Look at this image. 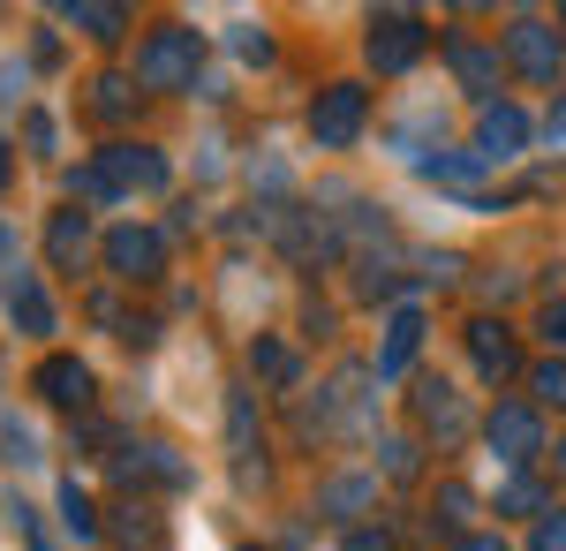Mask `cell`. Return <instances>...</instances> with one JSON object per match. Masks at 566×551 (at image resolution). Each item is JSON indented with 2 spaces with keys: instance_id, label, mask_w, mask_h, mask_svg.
Instances as JSON below:
<instances>
[{
  "instance_id": "cell-1",
  "label": "cell",
  "mask_w": 566,
  "mask_h": 551,
  "mask_svg": "<svg viewBox=\"0 0 566 551\" xmlns=\"http://www.w3.org/2000/svg\"><path fill=\"white\" fill-rule=\"evenodd\" d=\"M197 61H205V39L181 31V23H167V31H151L144 53H136V84L144 91H189L197 84Z\"/></svg>"
},
{
  "instance_id": "cell-2",
  "label": "cell",
  "mask_w": 566,
  "mask_h": 551,
  "mask_svg": "<svg viewBox=\"0 0 566 551\" xmlns=\"http://www.w3.org/2000/svg\"><path fill=\"white\" fill-rule=\"evenodd\" d=\"M363 114H370V98L355 84H333V91H317V106H310V136L325 152H348L355 136H363Z\"/></svg>"
},
{
  "instance_id": "cell-3",
  "label": "cell",
  "mask_w": 566,
  "mask_h": 551,
  "mask_svg": "<svg viewBox=\"0 0 566 551\" xmlns=\"http://www.w3.org/2000/svg\"><path fill=\"white\" fill-rule=\"evenodd\" d=\"M159 235H151V227H114V235H106V264H114V272H122V280H151V272H159Z\"/></svg>"
},
{
  "instance_id": "cell-4",
  "label": "cell",
  "mask_w": 566,
  "mask_h": 551,
  "mask_svg": "<svg viewBox=\"0 0 566 551\" xmlns=\"http://www.w3.org/2000/svg\"><path fill=\"white\" fill-rule=\"evenodd\" d=\"M423 53V23L416 15H386V23H370V61L378 69H408Z\"/></svg>"
},
{
  "instance_id": "cell-5",
  "label": "cell",
  "mask_w": 566,
  "mask_h": 551,
  "mask_svg": "<svg viewBox=\"0 0 566 551\" xmlns=\"http://www.w3.org/2000/svg\"><path fill=\"white\" fill-rule=\"evenodd\" d=\"M106 174H114V189H167V159L144 152V144H114L106 152Z\"/></svg>"
},
{
  "instance_id": "cell-6",
  "label": "cell",
  "mask_w": 566,
  "mask_h": 551,
  "mask_svg": "<svg viewBox=\"0 0 566 551\" xmlns=\"http://www.w3.org/2000/svg\"><path fill=\"white\" fill-rule=\"evenodd\" d=\"M31 385H39L45 401H61V408H84V401H91V371L76 363V355H45Z\"/></svg>"
},
{
  "instance_id": "cell-7",
  "label": "cell",
  "mask_w": 566,
  "mask_h": 551,
  "mask_svg": "<svg viewBox=\"0 0 566 551\" xmlns=\"http://www.w3.org/2000/svg\"><path fill=\"white\" fill-rule=\"evenodd\" d=\"M506 53L522 61L528 76H552V69H559V31H544V23H514V31H506Z\"/></svg>"
},
{
  "instance_id": "cell-8",
  "label": "cell",
  "mask_w": 566,
  "mask_h": 551,
  "mask_svg": "<svg viewBox=\"0 0 566 551\" xmlns=\"http://www.w3.org/2000/svg\"><path fill=\"white\" fill-rule=\"evenodd\" d=\"M491 446H506V461H528L544 446V430H536L528 408H491Z\"/></svg>"
},
{
  "instance_id": "cell-9",
  "label": "cell",
  "mask_w": 566,
  "mask_h": 551,
  "mask_svg": "<svg viewBox=\"0 0 566 551\" xmlns=\"http://www.w3.org/2000/svg\"><path fill=\"white\" fill-rule=\"evenodd\" d=\"M8 318H15L23 333H53V302H45V288L31 280V272H15V288H8Z\"/></svg>"
},
{
  "instance_id": "cell-10",
  "label": "cell",
  "mask_w": 566,
  "mask_h": 551,
  "mask_svg": "<svg viewBox=\"0 0 566 551\" xmlns=\"http://www.w3.org/2000/svg\"><path fill=\"white\" fill-rule=\"evenodd\" d=\"M416 340H423V318H416V310H392V325H386V355H378V378H400V371H408Z\"/></svg>"
},
{
  "instance_id": "cell-11",
  "label": "cell",
  "mask_w": 566,
  "mask_h": 551,
  "mask_svg": "<svg viewBox=\"0 0 566 551\" xmlns=\"http://www.w3.org/2000/svg\"><path fill=\"white\" fill-rule=\"evenodd\" d=\"M45 250H53V264L61 272H76L91 257V227H84V212H53V235H45Z\"/></svg>"
},
{
  "instance_id": "cell-12",
  "label": "cell",
  "mask_w": 566,
  "mask_h": 551,
  "mask_svg": "<svg viewBox=\"0 0 566 551\" xmlns=\"http://www.w3.org/2000/svg\"><path fill=\"white\" fill-rule=\"evenodd\" d=\"M378 499V476H325L317 484V507L325 513H355V507H370Z\"/></svg>"
},
{
  "instance_id": "cell-13",
  "label": "cell",
  "mask_w": 566,
  "mask_h": 551,
  "mask_svg": "<svg viewBox=\"0 0 566 551\" xmlns=\"http://www.w3.org/2000/svg\"><path fill=\"white\" fill-rule=\"evenodd\" d=\"M114 537H122V551H167V529H159V513H151V507H122Z\"/></svg>"
},
{
  "instance_id": "cell-14",
  "label": "cell",
  "mask_w": 566,
  "mask_h": 551,
  "mask_svg": "<svg viewBox=\"0 0 566 551\" xmlns=\"http://www.w3.org/2000/svg\"><path fill=\"white\" fill-rule=\"evenodd\" d=\"M469 347H476V363L491 371V378H514V340L499 333V325H476V333H469Z\"/></svg>"
},
{
  "instance_id": "cell-15",
  "label": "cell",
  "mask_w": 566,
  "mask_h": 551,
  "mask_svg": "<svg viewBox=\"0 0 566 551\" xmlns=\"http://www.w3.org/2000/svg\"><path fill=\"white\" fill-rule=\"evenodd\" d=\"M522 136H528V122L514 106H483V152H514Z\"/></svg>"
},
{
  "instance_id": "cell-16",
  "label": "cell",
  "mask_w": 566,
  "mask_h": 551,
  "mask_svg": "<svg viewBox=\"0 0 566 551\" xmlns=\"http://www.w3.org/2000/svg\"><path fill=\"white\" fill-rule=\"evenodd\" d=\"M423 424L431 430H461V401H453V385H438V378H423Z\"/></svg>"
},
{
  "instance_id": "cell-17",
  "label": "cell",
  "mask_w": 566,
  "mask_h": 551,
  "mask_svg": "<svg viewBox=\"0 0 566 551\" xmlns=\"http://www.w3.org/2000/svg\"><path fill=\"white\" fill-rule=\"evenodd\" d=\"M453 69H461V84H491L499 76V53H483V45H453Z\"/></svg>"
},
{
  "instance_id": "cell-18",
  "label": "cell",
  "mask_w": 566,
  "mask_h": 551,
  "mask_svg": "<svg viewBox=\"0 0 566 551\" xmlns=\"http://www.w3.org/2000/svg\"><path fill=\"white\" fill-rule=\"evenodd\" d=\"M76 31H91V39H122V8H61Z\"/></svg>"
},
{
  "instance_id": "cell-19",
  "label": "cell",
  "mask_w": 566,
  "mask_h": 551,
  "mask_svg": "<svg viewBox=\"0 0 566 551\" xmlns=\"http://www.w3.org/2000/svg\"><path fill=\"white\" fill-rule=\"evenodd\" d=\"M250 363H258L264 378H295V347H280V340H258V347H250Z\"/></svg>"
},
{
  "instance_id": "cell-20",
  "label": "cell",
  "mask_w": 566,
  "mask_h": 551,
  "mask_svg": "<svg viewBox=\"0 0 566 551\" xmlns=\"http://www.w3.org/2000/svg\"><path fill=\"white\" fill-rule=\"evenodd\" d=\"M61 513H69V529H76V537H98V513H91V499L76 491V484H61Z\"/></svg>"
},
{
  "instance_id": "cell-21",
  "label": "cell",
  "mask_w": 566,
  "mask_h": 551,
  "mask_svg": "<svg viewBox=\"0 0 566 551\" xmlns=\"http://www.w3.org/2000/svg\"><path fill=\"white\" fill-rule=\"evenodd\" d=\"M0 454H8V461H39V430L31 424H0Z\"/></svg>"
},
{
  "instance_id": "cell-22",
  "label": "cell",
  "mask_w": 566,
  "mask_h": 551,
  "mask_svg": "<svg viewBox=\"0 0 566 551\" xmlns=\"http://www.w3.org/2000/svg\"><path fill=\"white\" fill-rule=\"evenodd\" d=\"M98 98H91V106H98V114H106V122H114V114H122V106H129V84H122V76H98Z\"/></svg>"
},
{
  "instance_id": "cell-23",
  "label": "cell",
  "mask_w": 566,
  "mask_h": 551,
  "mask_svg": "<svg viewBox=\"0 0 566 551\" xmlns=\"http://www.w3.org/2000/svg\"><path fill=\"white\" fill-rule=\"evenodd\" d=\"M386 468H392V476H408V468H416V446H408V438H386Z\"/></svg>"
},
{
  "instance_id": "cell-24",
  "label": "cell",
  "mask_w": 566,
  "mask_h": 551,
  "mask_svg": "<svg viewBox=\"0 0 566 551\" xmlns=\"http://www.w3.org/2000/svg\"><path fill=\"white\" fill-rule=\"evenodd\" d=\"M536 393H544V401H559V408H566V371H559V363H552V371H536Z\"/></svg>"
},
{
  "instance_id": "cell-25",
  "label": "cell",
  "mask_w": 566,
  "mask_h": 551,
  "mask_svg": "<svg viewBox=\"0 0 566 551\" xmlns=\"http://www.w3.org/2000/svg\"><path fill=\"white\" fill-rule=\"evenodd\" d=\"M536 551H566V521H544L536 529Z\"/></svg>"
},
{
  "instance_id": "cell-26",
  "label": "cell",
  "mask_w": 566,
  "mask_h": 551,
  "mask_svg": "<svg viewBox=\"0 0 566 551\" xmlns=\"http://www.w3.org/2000/svg\"><path fill=\"white\" fill-rule=\"evenodd\" d=\"M453 551H506V544H499V537H461Z\"/></svg>"
},
{
  "instance_id": "cell-27",
  "label": "cell",
  "mask_w": 566,
  "mask_h": 551,
  "mask_svg": "<svg viewBox=\"0 0 566 551\" xmlns=\"http://www.w3.org/2000/svg\"><path fill=\"white\" fill-rule=\"evenodd\" d=\"M348 551H392L386 537H348Z\"/></svg>"
},
{
  "instance_id": "cell-28",
  "label": "cell",
  "mask_w": 566,
  "mask_h": 551,
  "mask_svg": "<svg viewBox=\"0 0 566 551\" xmlns=\"http://www.w3.org/2000/svg\"><path fill=\"white\" fill-rule=\"evenodd\" d=\"M544 325H552V340H566V310H552V318H544Z\"/></svg>"
},
{
  "instance_id": "cell-29",
  "label": "cell",
  "mask_w": 566,
  "mask_h": 551,
  "mask_svg": "<svg viewBox=\"0 0 566 551\" xmlns=\"http://www.w3.org/2000/svg\"><path fill=\"white\" fill-rule=\"evenodd\" d=\"M0 250H8V235H0Z\"/></svg>"
}]
</instances>
